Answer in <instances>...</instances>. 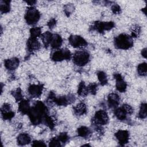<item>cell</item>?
<instances>
[{
	"label": "cell",
	"instance_id": "obj_1",
	"mask_svg": "<svg viewBox=\"0 0 147 147\" xmlns=\"http://www.w3.org/2000/svg\"><path fill=\"white\" fill-rule=\"evenodd\" d=\"M49 113L45 104L40 101H36L30 107L28 114L30 121L33 125H37L42 123L45 116Z\"/></svg>",
	"mask_w": 147,
	"mask_h": 147
},
{
	"label": "cell",
	"instance_id": "obj_2",
	"mask_svg": "<svg viewBox=\"0 0 147 147\" xmlns=\"http://www.w3.org/2000/svg\"><path fill=\"white\" fill-rule=\"evenodd\" d=\"M75 100V96L73 94H68L67 95L60 96L56 97L55 94L50 91L47 102L48 104L54 103L57 106H65L68 105L72 103Z\"/></svg>",
	"mask_w": 147,
	"mask_h": 147
},
{
	"label": "cell",
	"instance_id": "obj_3",
	"mask_svg": "<svg viewBox=\"0 0 147 147\" xmlns=\"http://www.w3.org/2000/svg\"><path fill=\"white\" fill-rule=\"evenodd\" d=\"M114 42V47L119 49L127 50L133 46V38L125 33H121L115 37Z\"/></svg>",
	"mask_w": 147,
	"mask_h": 147
},
{
	"label": "cell",
	"instance_id": "obj_4",
	"mask_svg": "<svg viewBox=\"0 0 147 147\" xmlns=\"http://www.w3.org/2000/svg\"><path fill=\"white\" fill-rule=\"evenodd\" d=\"M40 13L39 11L33 6L27 8L24 18L27 24L29 25H34L36 24L40 19Z\"/></svg>",
	"mask_w": 147,
	"mask_h": 147
},
{
	"label": "cell",
	"instance_id": "obj_5",
	"mask_svg": "<svg viewBox=\"0 0 147 147\" xmlns=\"http://www.w3.org/2000/svg\"><path fill=\"white\" fill-rule=\"evenodd\" d=\"M90 59V53L85 51H76L72 57L74 63L79 67H82L87 64Z\"/></svg>",
	"mask_w": 147,
	"mask_h": 147
},
{
	"label": "cell",
	"instance_id": "obj_6",
	"mask_svg": "<svg viewBox=\"0 0 147 147\" xmlns=\"http://www.w3.org/2000/svg\"><path fill=\"white\" fill-rule=\"evenodd\" d=\"M92 119V122L95 126H102L108 123L109 116L105 110H99L96 111Z\"/></svg>",
	"mask_w": 147,
	"mask_h": 147
},
{
	"label": "cell",
	"instance_id": "obj_7",
	"mask_svg": "<svg viewBox=\"0 0 147 147\" xmlns=\"http://www.w3.org/2000/svg\"><path fill=\"white\" fill-rule=\"evenodd\" d=\"M51 59L56 62L61 61L64 60H70L71 58V53L67 49H58L54 51L51 55Z\"/></svg>",
	"mask_w": 147,
	"mask_h": 147
},
{
	"label": "cell",
	"instance_id": "obj_8",
	"mask_svg": "<svg viewBox=\"0 0 147 147\" xmlns=\"http://www.w3.org/2000/svg\"><path fill=\"white\" fill-rule=\"evenodd\" d=\"M115 26V24L113 21L102 22L95 21L91 26L92 30H96L100 33H104L106 30H110Z\"/></svg>",
	"mask_w": 147,
	"mask_h": 147
},
{
	"label": "cell",
	"instance_id": "obj_9",
	"mask_svg": "<svg viewBox=\"0 0 147 147\" xmlns=\"http://www.w3.org/2000/svg\"><path fill=\"white\" fill-rule=\"evenodd\" d=\"M68 41L72 47L76 48H84L88 45L86 40L78 35H71L68 38Z\"/></svg>",
	"mask_w": 147,
	"mask_h": 147
},
{
	"label": "cell",
	"instance_id": "obj_10",
	"mask_svg": "<svg viewBox=\"0 0 147 147\" xmlns=\"http://www.w3.org/2000/svg\"><path fill=\"white\" fill-rule=\"evenodd\" d=\"M2 118L3 120H10L14 117V113L11 110V105L9 103H3L1 108Z\"/></svg>",
	"mask_w": 147,
	"mask_h": 147
},
{
	"label": "cell",
	"instance_id": "obj_11",
	"mask_svg": "<svg viewBox=\"0 0 147 147\" xmlns=\"http://www.w3.org/2000/svg\"><path fill=\"white\" fill-rule=\"evenodd\" d=\"M43 88V85L41 84H32L28 87V92L32 98H38L41 96Z\"/></svg>",
	"mask_w": 147,
	"mask_h": 147
},
{
	"label": "cell",
	"instance_id": "obj_12",
	"mask_svg": "<svg viewBox=\"0 0 147 147\" xmlns=\"http://www.w3.org/2000/svg\"><path fill=\"white\" fill-rule=\"evenodd\" d=\"M41 44L38 40L35 38L29 37L26 42V48L28 52L32 54L40 49Z\"/></svg>",
	"mask_w": 147,
	"mask_h": 147
},
{
	"label": "cell",
	"instance_id": "obj_13",
	"mask_svg": "<svg viewBox=\"0 0 147 147\" xmlns=\"http://www.w3.org/2000/svg\"><path fill=\"white\" fill-rule=\"evenodd\" d=\"M114 78L116 80L115 87L117 91L120 92H124L127 88V83L124 80L123 77L120 74L115 73L114 74Z\"/></svg>",
	"mask_w": 147,
	"mask_h": 147
},
{
	"label": "cell",
	"instance_id": "obj_14",
	"mask_svg": "<svg viewBox=\"0 0 147 147\" xmlns=\"http://www.w3.org/2000/svg\"><path fill=\"white\" fill-rule=\"evenodd\" d=\"M115 137L121 145H125L129 142V133L125 130H120L115 133Z\"/></svg>",
	"mask_w": 147,
	"mask_h": 147
},
{
	"label": "cell",
	"instance_id": "obj_15",
	"mask_svg": "<svg viewBox=\"0 0 147 147\" xmlns=\"http://www.w3.org/2000/svg\"><path fill=\"white\" fill-rule=\"evenodd\" d=\"M120 102L119 95L114 92L110 93L107 97V104L110 109H115L118 107Z\"/></svg>",
	"mask_w": 147,
	"mask_h": 147
},
{
	"label": "cell",
	"instance_id": "obj_16",
	"mask_svg": "<svg viewBox=\"0 0 147 147\" xmlns=\"http://www.w3.org/2000/svg\"><path fill=\"white\" fill-rule=\"evenodd\" d=\"M19 64L20 60L18 58L16 57L4 60V66L9 71L16 69L18 67Z\"/></svg>",
	"mask_w": 147,
	"mask_h": 147
},
{
	"label": "cell",
	"instance_id": "obj_17",
	"mask_svg": "<svg viewBox=\"0 0 147 147\" xmlns=\"http://www.w3.org/2000/svg\"><path fill=\"white\" fill-rule=\"evenodd\" d=\"M30 103L28 100L22 99L18 103V111L22 114H28L30 109Z\"/></svg>",
	"mask_w": 147,
	"mask_h": 147
},
{
	"label": "cell",
	"instance_id": "obj_18",
	"mask_svg": "<svg viewBox=\"0 0 147 147\" xmlns=\"http://www.w3.org/2000/svg\"><path fill=\"white\" fill-rule=\"evenodd\" d=\"M74 114L77 116H82L87 113V106L84 102H80L73 107Z\"/></svg>",
	"mask_w": 147,
	"mask_h": 147
},
{
	"label": "cell",
	"instance_id": "obj_19",
	"mask_svg": "<svg viewBox=\"0 0 147 147\" xmlns=\"http://www.w3.org/2000/svg\"><path fill=\"white\" fill-rule=\"evenodd\" d=\"M17 142L20 146L26 145L31 142V137L28 133H21L17 137Z\"/></svg>",
	"mask_w": 147,
	"mask_h": 147
},
{
	"label": "cell",
	"instance_id": "obj_20",
	"mask_svg": "<svg viewBox=\"0 0 147 147\" xmlns=\"http://www.w3.org/2000/svg\"><path fill=\"white\" fill-rule=\"evenodd\" d=\"M63 43V39L60 35L58 34H53L50 45L53 49L59 48Z\"/></svg>",
	"mask_w": 147,
	"mask_h": 147
},
{
	"label": "cell",
	"instance_id": "obj_21",
	"mask_svg": "<svg viewBox=\"0 0 147 147\" xmlns=\"http://www.w3.org/2000/svg\"><path fill=\"white\" fill-rule=\"evenodd\" d=\"M77 133L79 137L82 138H88L91 135L92 132L90 128L84 126H82L78 128Z\"/></svg>",
	"mask_w": 147,
	"mask_h": 147
},
{
	"label": "cell",
	"instance_id": "obj_22",
	"mask_svg": "<svg viewBox=\"0 0 147 147\" xmlns=\"http://www.w3.org/2000/svg\"><path fill=\"white\" fill-rule=\"evenodd\" d=\"M53 34L49 31L45 32L41 35V39L45 47H48L50 45Z\"/></svg>",
	"mask_w": 147,
	"mask_h": 147
},
{
	"label": "cell",
	"instance_id": "obj_23",
	"mask_svg": "<svg viewBox=\"0 0 147 147\" xmlns=\"http://www.w3.org/2000/svg\"><path fill=\"white\" fill-rule=\"evenodd\" d=\"M114 110V115L118 120L125 121L127 118V114L122 107H117Z\"/></svg>",
	"mask_w": 147,
	"mask_h": 147
},
{
	"label": "cell",
	"instance_id": "obj_24",
	"mask_svg": "<svg viewBox=\"0 0 147 147\" xmlns=\"http://www.w3.org/2000/svg\"><path fill=\"white\" fill-rule=\"evenodd\" d=\"M88 94L87 86L85 85L84 82L82 81L79 83L78 88V94L82 97L86 96Z\"/></svg>",
	"mask_w": 147,
	"mask_h": 147
},
{
	"label": "cell",
	"instance_id": "obj_25",
	"mask_svg": "<svg viewBox=\"0 0 147 147\" xmlns=\"http://www.w3.org/2000/svg\"><path fill=\"white\" fill-rule=\"evenodd\" d=\"M42 123L47 125L48 127H49L50 129H52V130L53 129L55 125L54 119L51 116L49 115V113H48L45 116Z\"/></svg>",
	"mask_w": 147,
	"mask_h": 147
},
{
	"label": "cell",
	"instance_id": "obj_26",
	"mask_svg": "<svg viewBox=\"0 0 147 147\" xmlns=\"http://www.w3.org/2000/svg\"><path fill=\"white\" fill-rule=\"evenodd\" d=\"M0 10L2 13H7L10 10V1L1 0L0 1Z\"/></svg>",
	"mask_w": 147,
	"mask_h": 147
},
{
	"label": "cell",
	"instance_id": "obj_27",
	"mask_svg": "<svg viewBox=\"0 0 147 147\" xmlns=\"http://www.w3.org/2000/svg\"><path fill=\"white\" fill-rule=\"evenodd\" d=\"M97 76H98V80L102 86H105L108 83L107 77L106 74L105 72L102 71H98L97 72Z\"/></svg>",
	"mask_w": 147,
	"mask_h": 147
},
{
	"label": "cell",
	"instance_id": "obj_28",
	"mask_svg": "<svg viewBox=\"0 0 147 147\" xmlns=\"http://www.w3.org/2000/svg\"><path fill=\"white\" fill-rule=\"evenodd\" d=\"M137 72L139 75L145 76L147 74V64L146 63L144 62L140 63L137 66Z\"/></svg>",
	"mask_w": 147,
	"mask_h": 147
},
{
	"label": "cell",
	"instance_id": "obj_29",
	"mask_svg": "<svg viewBox=\"0 0 147 147\" xmlns=\"http://www.w3.org/2000/svg\"><path fill=\"white\" fill-rule=\"evenodd\" d=\"M146 111H147V106L146 103L145 102L142 103L140 107V110L138 112V117L140 119H145L146 117L147 114H146Z\"/></svg>",
	"mask_w": 147,
	"mask_h": 147
},
{
	"label": "cell",
	"instance_id": "obj_30",
	"mask_svg": "<svg viewBox=\"0 0 147 147\" xmlns=\"http://www.w3.org/2000/svg\"><path fill=\"white\" fill-rule=\"evenodd\" d=\"M41 35V29L40 27H33L30 29V37L37 38Z\"/></svg>",
	"mask_w": 147,
	"mask_h": 147
},
{
	"label": "cell",
	"instance_id": "obj_31",
	"mask_svg": "<svg viewBox=\"0 0 147 147\" xmlns=\"http://www.w3.org/2000/svg\"><path fill=\"white\" fill-rule=\"evenodd\" d=\"M11 95L15 98L16 102H20L23 99V95L22 94V91L20 88H17V89L12 91Z\"/></svg>",
	"mask_w": 147,
	"mask_h": 147
},
{
	"label": "cell",
	"instance_id": "obj_32",
	"mask_svg": "<svg viewBox=\"0 0 147 147\" xmlns=\"http://www.w3.org/2000/svg\"><path fill=\"white\" fill-rule=\"evenodd\" d=\"M141 27L138 25H137V24L134 25L131 28V37L132 38L138 37L141 33Z\"/></svg>",
	"mask_w": 147,
	"mask_h": 147
},
{
	"label": "cell",
	"instance_id": "obj_33",
	"mask_svg": "<svg viewBox=\"0 0 147 147\" xmlns=\"http://www.w3.org/2000/svg\"><path fill=\"white\" fill-rule=\"evenodd\" d=\"M75 7L72 3H67L64 6V11L67 16H69L74 11Z\"/></svg>",
	"mask_w": 147,
	"mask_h": 147
},
{
	"label": "cell",
	"instance_id": "obj_34",
	"mask_svg": "<svg viewBox=\"0 0 147 147\" xmlns=\"http://www.w3.org/2000/svg\"><path fill=\"white\" fill-rule=\"evenodd\" d=\"M49 146H53V147H60L61 146V143L57 138V137H53L50 140L49 142Z\"/></svg>",
	"mask_w": 147,
	"mask_h": 147
},
{
	"label": "cell",
	"instance_id": "obj_35",
	"mask_svg": "<svg viewBox=\"0 0 147 147\" xmlns=\"http://www.w3.org/2000/svg\"><path fill=\"white\" fill-rule=\"evenodd\" d=\"M87 87L88 93H90L92 95H95L96 94V91L98 89V84L96 83H90Z\"/></svg>",
	"mask_w": 147,
	"mask_h": 147
},
{
	"label": "cell",
	"instance_id": "obj_36",
	"mask_svg": "<svg viewBox=\"0 0 147 147\" xmlns=\"http://www.w3.org/2000/svg\"><path fill=\"white\" fill-rule=\"evenodd\" d=\"M57 138H59L61 143H63V144L66 143L69 140V136L66 132L60 133L57 136Z\"/></svg>",
	"mask_w": 147,
	"mask_h": 147
},
{
	"label": "cell",
	"instance_id": "obj_37",
	"mask_svg": "<svg viewBox=\"0 0 147 147\" xmlns=\"http://www.w3.org/2000/svg\"><path fill=\"white\" fill-rule=\"evenodd\" d=\"M127 115H131L134 112L133 108L128 104H123L121 106Z\"/></svg>",
	"mask_w": 147,
	"mask_h": 147
},
{
	"label": "cell",
	"instance_id": "obj_38",
	"mask_svg": "<svg viewBox=\"0 0 147 147\" xmlns=\"http://www.w3.org/2000/svg\"><path fill=\"white\" fill-rule=\"evenodd\" d=\"M111 9L112 12L115 14H120L121 12V7L118 4H113L111 7Z\"/></svg>",
	"mask_w": 147,
	"mask_h": 147
},
{
	"label": "cell",
	"instance_id": "obj_39",
	"mask_svg": "<svg viewBox=\"0 0 147 147\" xmlns=\"http://www.w3.org/2000/svg\"><path fill=\"white\" fill-rule=\"evenodd\" d=\"M56 25V20L54 18H52L49 20V21L47 23V26L49 27V29H52L55 28Z\"/></svg>",
	"mask_w": 147,
	"mask_h": 147
},
{
	"label": "cell",
	"instance_id": "obj_40",
	"mask_svg": "<svg viewBox=\"0 0 147 147\" xmlns=\"http://www.w3.org/2000/svg\"><path fill=\"white\" fill-rule=\"evenodd\" d=\"M32 145L33 146H45L47 145L43 141L41 140H34L33 141Z\"/></svg>",
	"mask_w": 147,
	"mask_h": 147
},
{
	"label": "cell",
	"instance_id": "obj_41",
	"mask_svg": "<svg viewBox=\"0 0 147 147\" xmlns=\"http://www.w3.org/2000/svg\"><path fill=\"white\" fill-rule=\"evenodd\" d=\"M141 55L144 58H146V48H145L141 51Z\"/></svg>",
	"mask_w": 147,
	"mask_h": 147
},
{
	"label": "cell",
	"instance_id": "obj_42",
	"mask_svg": "<svg viewBox=\"0 0 147 147\" xmlns=\"http://www.w3.org/2000/svg\"><path fill=\"white\" fill-rule=\"evenodd\" d=\"M25 2L27 4H28L29 5L32 6L33 5H34L36 3V1H25Z\"/></svg>",
	"mask_w": 147,
	"mask_h": 147
}]
</instances>
